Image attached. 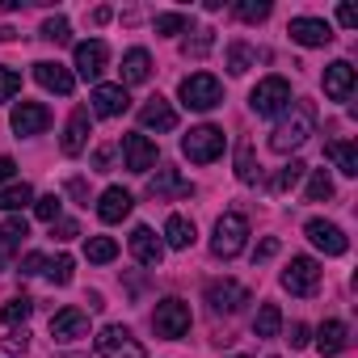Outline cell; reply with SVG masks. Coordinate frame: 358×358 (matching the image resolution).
<instances>
[{
	"mask_svg": "<svg viewBox=\"0 0 358 358\" xmlns=\"http://www.w3.org/2000/svg\"><path fill=\"white\" fill-rule=\"evenodd\" d=\"M287 110H291V114L270 131V148L282 152V156L295 152V148H303L308 135L316 131V106H312V101H295V106H287Z\"/></svg>",
	"mask_w": 358,
	"mask_h": 358,
	"instance_id": "obj_1",
	"label": "cell"
},
{
	"mask_svg": "<svg viewBox=\"0 0 358 358\" xmlns=\"http://www.w3.org/2000/svg\"><path fill=\"white\" fill-rule=\"evenodd\" d=\"M245 241H249V220L241 211H228V215L215 220V236H211V253L215 257H224V262L236 257L245 249Z\"/></svg>",
	"mask_w": 358,
	"mask_h": 358,
	"instance_id": "obj_2",
	"label": "cell"
},
{
	"mask_svg": "<svg viewBox=\"0 0 358 358\" xmlns=\"http://www.w3.org/2000/svg\"><path fill=\"white\" fill-rule=\"evenodd\" d=\"M152 329H156V337H169V341L186 337V333H190V303L177 299V295L160 299L156 312H152Z\"/></svg>",
	"mask_w": 358,
	"mask_h": 358,
	"instance_id": "obj_3",
	"label": "cell"
},
{
	"mask_svg": "<svg viewBox=\"0 0 358 358\" xmlns=\"http://www.w3.org/2000/svg\"><path fill=\"white\" fill-rule=\"evenodd\" d=\"M177 93H182V106H186V110H203V114L215 110V106L224 101V85H220L211 72H194V76H186Z\"/></svg>",
	"mask_w": 358,
	"mask_h": 358,
	"instance_id": "obj_4",
	"label": "cell"
},
{
	"mask_svg": "<svg viewBox=\"0 0 358 358\" xmlns=\"http://www.w3.org/2000/svg\"><path fill=\"white\" fill-rule=\"evenodd\" d=\"M249 106H253V114L274 118V114H282V110L291 106V85H287L282 76H266V80H257V89L249 93Z\"/></svg>",
	"mask_w": 358,
	"mask_h": 358,
	"instance_id": "obj_5",
	"label": "cell"
},
{
	"mask_svg": "<svg viewBox=\"0 0 358 358\" xmlns=\"http://www.w3.org/2000/svg\"><path fill=\"white\" fill-rule=\"evenodd\" d=\"M182 152L194 160V164H211V160H220L224 156V131L220 127H194L190 135H182Z\"/></svg>",
	"mask_w": 358,
	"mask_h": 358,
	"instance_id": "obj_6",
	"label": "cell"
},
{
	"mask_svg": "<svg viewBox=\"0 0 358 358\" xmlns=\"http://www.w3.org/2000/svg\"><path fill=\"white\" fill-rule=\"evenodd\" d=\"M282 287H287L291 295H299V299L316 295V291H320V266H316L312 257H291V266L282 270Z\"/></svg>",
	"mask_w": 358,
	"mask_h": 358,
	"instance_id": "obj_7",
	"label": "cell"
},
{
	"mask_svg": "<svg viewBox=\"0 0 358 358\" xmlns=\"http://www.w3.org/2000/svg\"><path fill=\"white\" fill-rule=\"evenodd\" d=\"M207 303H211L215 316H236L249 303V291L232 278H215V282H207Z\"/></svg>",
	"mask_w": 358,
	"mask_h": 358,
	"instance_id": "obj_8",
	"label": "cell"
},
{
	"mask_svg": "<svg viewBox=\"0 0 358 358\" xmlns=\"http://www.w3.org/2000/svg\"><path fill=\"white\" fill-rule=\"evenodd\" d=\"M97 354L101 358H148L143 354V345L131 337V329H122V324H106L101 333H97Z\"/></svg>",
	"mask_w": 358,
	"mask_h": 358,
	"instance_id": "obj_9",
	"label": "cell"
},
{
	"mask_svg": "<svg viewBox=\"0 0 358 358\" xmlns=\"http://www.w3.org/2000/svg\"><path fill=\"white\" fill-rule=\"evenodd\" d=\"M303 236H308L320 253H329V257H341V253L350 249L345 232H341L337 224H329V220H308V224H303Z\"/></svg>",
	"mask_w": 358,
	"mask_h": 358,
	"instance_id": "obj_10",
	"label": "cell"
},
{
	"mask_svg": "<svg viewBox=\"0 0 358 358\" xmlns=\"http://www.w3.org/2000/svg\"><path fill=\"white\" fill-rule=\"evenodd\" d=\"M9 122H13V131H17V135H26V139H30V135H43V131L51 127V110H47L43 101H17Z\"/></svg>",
	"mask_w": 358,
	"mask_h": 358,
	"instance_id": "obj_11",
	"label": "cell"
},
{
	"mask_svg": "<svg viewBox=\"0 0 358 358\" xmlns=\"http://www.w3.org/2000/svg\"><path fill=\"white\" fill-rule=\"evenodd\" d=\"M122 156H127V169H131V173H152V169H156V160H160L156 143H152L148 135H139V131L122 139Z\"/></svg>",
	"mask_w": 358,
	"mask_h": 358,
	"instance_id": "obj_12",
	"label": "cell"
},
{
	"mask_svg": "<svg viewBox=\"0 0 358 358\" xmlns=\"http://www.w3.org/2000/svg\"><path fill=\"white\" fill-rule=\"evenodd\" d=\"M287 34H291L299 47H329V43H333V26L320 22V17H295V22L287 26Z\"/></svg>",
	"mask_w": 358,
	"mask_h": 358,
	"instance_id": "obj_13",
	"label": "cell"
},
{
	"mask_svg": "<svg viewBox=\"0 0 358 358\" xmlns=\"http://www.w3.org/2000/svg\"><path fill=\"white\" fill-rule=\"evenodd\" d=\"M34 80H38L47 93H59V97H68V93L76 89V76H72L64 64H55V59H38V64H34Z\"/></svg>",
	"mask_w": 358,
	"mask_h": 358,
	"instance_id": "obj_14",
	"label": "cell"
},
{
	"mask_svg": "<svg viewBox=\"0 0 358 358\" xmlns=\"http://www.w3.org/2000/svg\"><path fill=\"white\" fill-rule=\"evenodd\" d=\"M51 337L55 341H80V337H89V312H80V308L55 312L51 316Z\"/></svg>",
	"mask_w": 358,
	"mask_h": 358,
	"instance_id": "obj_15",
	"label": "cell"
},
{
	"mask_svg": "<svg viewBox=\"0 0 358 358\" xmlns=\"http://www.w3.org/2000/svg\"><path fill=\"white\" fill-rule=\"evenodd\" d=\"M106 59H110V51H106V43H101V38L76 43V72H80L85 80H97V76L106 72Z\"/></svg>",
	"mask_w": 358,
	"mask_h": 358,
	"instance_id": "obj_16",
	"label": "cell"
},
{
	"mask_svg": "<svg viewBox=\"0 0 358 358\" xmlns=\"http://www.w3.org/2000/svg\"><path fill=\"white\" fill-rule=\"evenodd\" d=\"M127 106H131V97L122 85H97L93 89V114L97 118H122Z\"/></svg>",
	"mask_w": 358,
	"mask_h": 358,
	"instance_id": "obj_17",
	"label": "cell"
},
{
	"mask_svg": "<svg viewBox=\"0 0 358 358\" xmlns=\"http://www.w3.org/2000/svg\"><path fill=\"white\" fill-rule=\"evenodd\" d=\"M139 127H143V131H173V127H177V110L156 93V97H148V101L139 106Z\"/></svg>",
	"mask_w": 358,
	"mask_h": 358,
	"instance_id": "obj_18",
	"label": "cell"
},
{
	"mask_svg": "<svg viewBox=\"0 0 358 358\" xmlns=\"http://www.w3.org/2000/svg\"><path fill=\"white\" fill-rule=\"evenodd\" d=\"M324 97L329 101H350L354 97V68L345 59H337V64L324 68Z\"/></svg>",
	"mask_w": 358,
	"mask_h": 358,
	"instance_id": "obj_19",
	"label": "cell"
},
{
	"mask_svg": "<svg viewBox=\"0 0 358 358\" xmlns=\"http://www.w3.org/2000/svg\"><path fill=\"white\" fill-rule=\"evenodd\" d=\"M131 257H135L139 266H160V257H164V245H160V236H156L148 224H139V228L131 232Z\"/></svg>",
	"mask_w": 358,
	"mask_h": 358,
	"instance_id": "obj_20",
	"label": "cell"
},
{
	"mask_svg": "<svg viewBox=\"0 0 358 358\" xmlns=\"http://www.w3.org/2000/svg\"><path fill=\"white\" fill-rule=\"evenodd\" d=\"M148 194H152L156 203H160V199H190V194H194V186H190V182H182V177H177V169H156Z\"/></svg>",
	"mask_w": 358,
	"mask_h": 358,
	"instance_id": "obj_21",
	"label": "cell"
},
{
	"mask_svg": "<svg viewBox=\"0 0 358 358\" xmlns=\"http://www.w3.org/2000/svg\"><path fill=\"white\" fill-rule=\"evenodd\" d=\"M89 131H93L89 110H85V106L72 110V118H68V127H64V156H80L85 143H89Z\"/></svg>",
	"mask_w": 358,
	"mask_h": 358,
	"instance_id": "obj_22",
	"label": "cell"
},
{
	"mask_svg": "<svg viewBox=\"0 0 358 358\" xmlns=\"http://www.w3.org/2000/svg\"><path fill=\"white\" fill-rule=\"evenodd\" d=\"M131 207H135V199H131L122 186H110V190L101 194V203H97V220H101V224H122V220L131 215Z\"/></svg>",
	"mask_w": 358,
	"mask_h": 358,
	"instance_id": "obj_23",
	"label": "cell"
},
{
	"mask_svg": "<svg viewBox=\"0 0 358 358\" xmlns=\"http://www.w3.org/2000/svg\"><path fill=\"white\" fill-rule=\"evenodd\" d=\"M350 345V329L341 324V320H324L320 329H316V350L324 354V358H333V354H341Z\"/></svg>",
	"mask_w": 358,
	"mask_h": 358,
	"instance_id": "obj_24",
	"label": "cell"
},
{
	"mask_svg": "<svg viewBox=\"0 0 358 358\" xmlns=\"http://www.w3.org/2000/svg\"><path fill=\"white\" fill-rule=\"evenodd\" d=\"M148 76H152V55H148L143 47L127 51V55H122V89H127V85H143Z\"/></svg>",
	"mask_w": 358,
	"mask_h": 358,
	"instance_id": "obj_25",
	"label": "cell"
},
{
	"mask_svg": "<svg viewBox=\"0 0 358 358\" xmlns=\"http://www.w3.org/2000/svg\"><path fill=\"white\" fill-rule=\"evenodd\" d=\"M30 236V228H26V220L17 215V220H9L5 228H0V266H5L17 249H22V241Z\"/></svg>",
	"mask_w": 358,
	"mask_h": 358,
	"instance_id": "obj_26",
	"label": "cell"
},
{
	"mask_svg": "<svg viewBox=\"0 0 358 358\" xmlns=\"http://www.w3.org/2000/svg\"><path fill=\"white\" fill-rule=\"evenodd\" d=\"M194 224L186 220V215H169L164 220V241H169V249H190L194 245Z\"/></svg>",
	"mask_w": 358,
	"mask_h": 358,
	"instance_id": "obj_27",
	"label": "cell"
},
{
	"mask_svg": "<svg viewBox=\"0 0 358 358\" xmlns=\"http://www.w3.org/2000/svg\"><path fill=\"white\" fill-rule=\"evenodd\" d=\"M324 156H329L345 177H358V148H354V143H324Z\"/></svg>",
	"mask_w": 358,
	"mask_h": 358,
	"instance_id": "obj_28",
	"label": "cell"
},
{
	"mask_svg": "<svg viewBox=\"0 0 358 358\" xmlns=\"http://www.w3.org/2000/svg\"><path fill=\"white\" fill-rule=\"evenodd\" d=\"M278 329H282V312H278V303H262L257 316H253V337H278Z\"/></svg>",
	"mask_w": 358,
	"mask_h": 358,
	"instance_id": "obj_29",
	"label": "cell"
},
{
	"mask_svg": "<svg viewBox=\"0 0 358 358\" xmlns=\"http://www.w3.org/2000/svg\"><path fill=\"white\" fill-rule=\"evenodd\" d=\"M30 203H34V190H30L26 182H13V186L0 190V211H22V207H30Z\"/></svg>",
	"mask_w": 358,
	"mask_h": 358,
	"instance_id": "obj_30",
	"label": "cell"
},
{
	"mask_svg": "<svg viewBox=\"0 0 358 358\" xmlns=\"http://www.w3.org/2000/svg\"><path fill=\"white\" fill-rule=\"evenodd\" d=\"M253 59H257V51H253L249 43H232V47H228V72H232V76H245V72L253 68Z\"/></svg>",
	"mask_w": 358,
	"mask_h": 358,
	"instance_id": "obj_31",
	"label": "cell"
},
{
	"mask_svg": "<svg viewBox=\"0 0 358 358\" xmlns=\"http://www.w3.org/2000/svg\"><path fill=\"white\" fill-rule=\"evenodd\" d=\"M30 312H34V299L13 295L5 308H0V320H5V324H26V320H30Z\"/></svg>",
	"mask_w": 358,
	"mask_h": 358,
	"instance_id": "obj_32",
	"label": "cell"
},
{
	"mask_svg": "<svg viewBox=\"0 0 358 358\" xmlns=\"http://www.w3.org/2000/svg\"><path fill=\"white\" fill-rule=\"evenodd\" d=\"M85 257H89V262H97V266H106V262H114V257H118V245H114L110 236H89Z\"/></svg>",
	"mask_w": 358,
	"mask_h": 358,
	"instance_id": "obj_33",
	"label": "cell"
},
{
	"mask_svg": "<svg viewBox=\"0 0 358 358\" xmlns=\"http://www.w3.org/2000/svg\"><path fill=\"white\" fill-rule=\"evenodd\" d=\"M303 169H308L303 160H291V164H282V173L274 177V190H278V194L295 190V186H299V177H303Z\"/></svg>",
	"mask_w": 358,
	"mask_h": 358,
	"instance_id": "obj_34",
	"label": "cell"
},
{
	"mask_svg": "<svg viewBox=\"0 0 358 358\" xmlns=\"http://www.w3.org/2000/svg\"><path fill=\"white\" fill-rule=\"evenodd\" d=\"M324 199H333V177L324 169H316L308 182V203H324Z\"/></svg>",
	"mask_w": 358,
	"mask_h": 358,
	"instance_id": "obj_35",
	"label": "cell"
},
{
	"mask_svg": "<svg viewBox=\"0 0 358 358\" xmlns=\"http://www.w3.org/2000/svg\"><path fill=\"white\" fill-rule=\"evenodd\" d=\"M236 177L241 182H257V160H253V143L236 148Z\"/></svg>",
	"mask_w": 358,
	"mask_h": 358,
	"instance_id": "obj_36",
	"label": "cell"
},
{
	"mask_svg": "<svg viewBox=\"0 0 358 358\" xmlns=\"http://www.w3.org/2000/svg\"><path fill=\"white\" fill-rule=\"evenodd\" d=\"M232 13H236L241 22H266V17H270V0H241Z\"/></svg>",
	"mask_w": 358,
	"mask_h": 358,
	"instance_id": "obj_37",
	"label": "cell"
},
{
	"mask_svg": "<svg viewBox=\"0 0 358 358\" xmlns=\"http://www.w3.org/2000/svg\"><path fill=\"white\" fill-rule=\"evenodd\" d=\"M38 34H43L47 43H55V47H59V43H68V38H72V26H68V17H47Z\"/></svg>",
	"mask_w": 358,
	"mask_h": 358,
	"instance_id": "obj_38",
	"label": "cell"
},
{
	"mask_svg": "<svg viewBox=\"0 0 358 358\" xmlns=\"http://www.w3.org/2000/svg\"><path fill=\"white\" fill-rule=\"evenodd\" d=\"M72 266H76V262H72V257L64 253V257L47 262V270H43V274H47V278H51L55 287H68V282H72Z\"/></svg>",
	"mask_w": 358,
	"mask_h": 358,
	"instance_id": "obj_39",
	"label": "cell"
},
{
	"mask_svg": "<svg viewBox=\"0 0 358 358\" xmlns=\"http://www.w3.org/2000/svg\"><path fill=\"white\" fill-rule=\"evenodd\" d=\"M211 43H215V30H199V38H186L182 51H186V59H203L211 51Z\"/></svg>",
	"mask_w": 358,
	"mask_h": 358,
	"instance_id": "obj_40",
	"label": "cell"
},
{
	"mask_svg": "<svg viewBox=\"0 0 358 358\" xmlns=\"http://www.w3.org/2000/svg\"><path fill=\"white\" fill-rule=\"evenodd\" d=\"M59 207H64L59 194H43V199H34V215H38L43 224H55V220H59Z\"/></svg>",
	"mask_w": 358,
	"mask_h": 358,
	"instance_id": "obj_41",
	"label": "cell"
},
{
	"mask_svg": "<svg viewBox=\"0 0 358 358\" xmlns=\"http://www.w3.org/2000/svg\"><path fill=\"white\" fill-rule=\"evenodd\" d=\"M182 30H190L186 13H160L156 17V34H182Z\"/></svg>",
	"mask_w": 358,
	"mask_h": 358,
	"instance_id": "obj_42",
	"label": "cell"
},
{
	"mask_svg": "<svg viewBox=\"0 0 358 358\" xmlns=\"http://www.w3.org/2000/svg\"><path fill=\"white\" fill-rule=\"evenodd\" d=\"M17 93H22V72L0 68V101H13Z\"/></svg>",
	"mask_w": 358,
	"mask_h": 358,
	"instance_id": "obj_43",
	"label": "cell"
},
{
	"mask_svg": "<svg viewBox=\"0 0 358 358\" xmlns=\"http://www.w3.org/2000/svg\"><path fill=\"white\" fill-rule=\"evenodd\" d=\"M43 270H47V257H43V253H26L17 274H22V278H34V274H43Z\"/></svg>",
	"mask_w": 358,
	"mask_h": 358,
	"instance_id": "obj_44",
	"label": "cell"
},
{
	"mask_svg": "<svg viewBox=\"0 0 358 358\" xmlns=\"http://www.w3.org/2000/svg\"><path fill=\"white\" fill-rule=\"evenodd\" d=\"M26 345H30V333H26V324H22L17 333H9V337H5V354H26Z\"/></svg>",
	"mask_w": 358,
	"mask_h": 358,
	"instance_id": "obj_45",
	"label": "cell"
},
{
	"mask_svg": "<svg viewBox=\"0 0 358 358\" xmlns=\"http://www.w3.org/2000/svg\"><path fill=\"white\" fill-rule=\"evenodd\" d=\"M51 236H55V241H76L80 228H76L72 220H55V224H51Z\"/></svg>",
	"mask_w": 358,
	"mask_h": 358,
	"instance_id": "obj_46",
	"label": "cell"
},
{
	"mask_svg": "<svg viewBox=\"0 0 358 358\" xmlns=\"http://www.w3.org/2000/svg\"><path fill=\"white\" fill-rule=\"evenodd\" d=\"M308 333H312V329H308V324H291V337H287V341H291V350H303V345H308V341H312V337H308Z\"/></svg>",
	"mask_w": 358,
	"mask_h": 358,
	"instance_id": "obj_47",
	"label": "cell"
},
{
	"mask_svg": "<svg viewBox=\"0 0 358 358\" xmlns=\"http://www.w3.org/2000/svg\"><path fill=\"white\" fill-rule=\"evenodd\" d=\"M337 22H341L345 30H354V26H358V9H354V5H341V9H337Z\"/></svg>",
	"mask_w": 358,
	"mask_h": 358,
	"instance_id": "obj_48",
	"label": "cell"
},
{
	"mask_svg": "<svg viewBox=\"0 0 358 358\" xmlns=\"http://www.w3.org/2000/svg\"><path fill=\"white\" fill-rule=\"evenodd\" d=\"M274 253H278V241L270 236V241H262V245H257V253H253V257H257V262H266V257H274Z\"/></svg>",
	"mask_w": 358,
	"mask_h": 358,
	"instance_id": "obj_49",
	"label": "cell"
},
{
	"mask_svg": "<svg viewBox=\"0 0 358 358\" xmlns=\"http://www.w3.org/2000/svg\"><path fill=\"white\" fill-rule=\"evenodd\" d=\"M68 194H72V199H80V203L89 199V190H85V182H80V177H72V182H68ZM85 207H89V203H85Z\"/></svg>",
	"mask_w": 358,
	"mask_h": 358,
	"instance_id": "obj_50",
	"label": "cell"
},
{
	"mask_svg": "<svg viewBox=\"0 0 358 358\" xmlns=\"http://www.w3.org/2000/svg\"><path fill=\"white\" fill-rule=\"evenodd\" d=\"M17 173V164H13V156H0V182H9V177Z\"/></svg>",
	"mask_w": 358,
	"mask_h": 358,
	"instance_id": "obj_51",
	"label": "cell"
},
{
	"mask_svg": "<svg viewBox=\"0 0 358 358\" xmlns=\"http://www.w3.org/2000/svg\"><path fill=\"white\" fill-rule=\"evenodd\" d=\"M232 358H245V354H232Z\"/></svg>",
	"mask_w": 358,
	"mask_h": 358,
	"instance_id": "obj_52",
	"label": "cell"
}]
</instances>
